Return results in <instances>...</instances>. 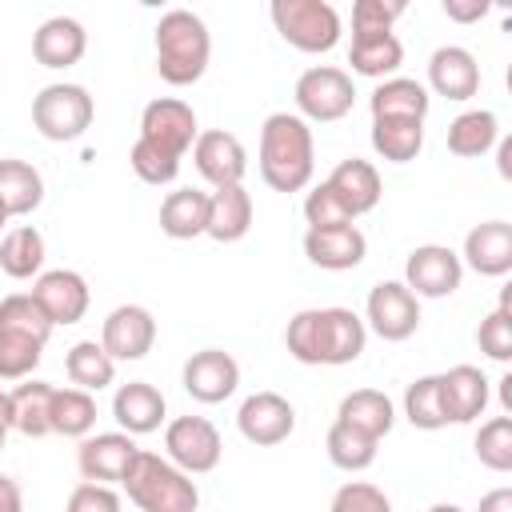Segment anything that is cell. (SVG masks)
<instances>
[{
  "label": "cell",
  "mask_w": 512,
  "mask_h": 512,
  "mask_svg": "<svg viewBox=\"0 0 512 512\" xmlns=\"http://www.w3.org/2000/svg\"><path fill=\"white\" fill-rule=\"evenodd\" d=\"M196 136H200V128H196L192 104H184L176 96H160V100L144 104V112H140V136L136 140H144V144H152V148L184 160V152L196 144Z\"/></svg>",
  "instance_id": "11"
},
{
  "label": "cell",
  "mask_w": 512,
  "mask_h": 512,
  "mask_svg": "<svg viewBox=\"0 0 512 512\" xmlns=\"http://www.w3.org/2000/svg\"><path fill=\"white\" fill-rule=\"evenodd\" d=\"M476 344L488 360L496 364H508L512 360V288L500 292V304L480 320L476 328Z\"/></svg>",
  "instance_id": "39"
},
{
  "label": "cell",
  "mask_w": 512,
  "mask_h": 512,
  "mask_svg": "<svg viewBox=\"0 0 512 512\" xmlns=\"http://www.w3.org/2000/svg\"><path fill=\"white\" fill-rule=\"evenodd\" d=\"M92 116H96V104L84 84H48L32 100V124L52 144L80 140L92 128Z\"/></svg>",
  "instance_id": "6"
},
{
  "label": "cell",
  "mask_w": 512,
  "mask_h": 512,
  "mask_svg": "<svg viewBox=\"0 0 512 512\" xmlns=\"http://www.w3.org/2000/svg\"><path fill=\"white\" fill-rule=\"evenodd\" d=\"M460 264H468L480 276H508L512 272V224L508 220H484L464 236Z\"/></svg>",
  "instance_id": "21"
},
{
  "label": "cell",
  "mask_w": 512,
  "mask_h": 512,
  "mask_svg": "<svg viewBox=\"0 0 512 512\" xmlns=\"http://www.w3.org/2000/svg\"><path fill=\"white\" fill-rule=\"evenodd\" d=\"M348 64H352V72H356V76L388 80V76H396V68L404 64V44L396 40V32H380V36H352Z\"/></svg>",
  "instance_id": "31"
},
{
  "label": "cell",
  "mask_w": 512,
  "mask_h": 512,
  "mask_svg": "<svg viewBox=\"0 0 512 512\" xmlns=\"http://www.w3.org/2000/svg\"><path fill=\"white\" fill-rule=\"evenodd\" d=\"M328 512H392V500L368 480H348L344 488H336Z\"/></svg>",
  "instance_id": "45"
},
{
  "label": "cell",
  "mask_w": 512,
  "mask_h": 512,
  "mask_svg": "<svg viewBox=\"0 0 512 512\" xmlns=\"http://www.w3.org/2000/svg\"><path fill=\"white\" fill-rule=\"evenodd\" d=\"M296 116L308 120V124H332V120H344L356 104V88H352V76L336 64H316L308 72H300L296 80Z\"/></svg>",
  "instance_id": "7"
},
{
  "label": "cell",
  "mask_w": 512,
  "mask_h": 512,
  "mask_svg": "<svg viewBox=\"0 0 512 512\" xmlns=\"http://www.w3.org/2000/svg\"><path fill=\"white\" fill-rule=\"evenodd\" d=\"M496 384H500V408H504V416H512V372H504Z\"/></svg>",
  "instance_id": "52"
},
{
  "label": "cell",
  "mask_w": 512,
  "mask_h": 512,
  "mask_svg": "<svg viewBox=\"0 0 512 512\" xmlns=\"http://www.w3.org/2000/svg\"><path fill=\"white\" fill-rule=\"evenodd\" d=\"M404 416L412 428L420 432H436L444 428V404H440V376H416L404 392Z\"/></svg>",
  "instance_id": "40"
},
{
  "label": "cell",
  "mask_w": 512,
  "mask_h": 512,
  "mask_svg": "<svg viewBox=\"0 0 512 512\" xmlns=\"http://www.w3.org/2000/svg\"><path fill=\"white\" fill-rule=\"evenodd\" d=\"M320 316L324 308H304L288 320L284 328V344H288V356L300 360V364H320Z\"/></svg>",
  "instance_id": "42"
},
{
  "label": "cell",
  "mask_w": 512,
  "mask_h": 512,
  "mask_svg": "<svg viewBox=\"0 0 512 512\" xmlns=\"http://www.w3.org/2000/svg\"><path fill=\"white\" fill-rule=\"evenodd\" d=\"M268 16L296 52L320 56L340 44V12L328 0H272Z\"/></svg>",
  "instance_id": "5"
},
{
  "label": "cell",
  "mask_w": 512,
  "mask_h": 512,
  "mask_svg": "<svg viewBox=\"0 0 512 512\" xmlns=\"http://www.w3.org/2000/svg\"><path fill=\"white\" fill-rule=\"evenodd\" d=\"M236 428L248 444L256 448H272V444H284L296 428V408L280 396V392H252L240 412H236Z\"/></svg>",
  "instance_id": "13"
},
{
  "label": "cell",
  "mask_w": 512,
  "mask_h": 512,
  "mask_svg": "<svg viewBox=\"0 0 512 512\" xmlns=\"http://www.w3.org/2000/svg\"><path fill=\"white\" fill-rule=\"evenodd\" d=\"M496 168H500V176H504V180L512 176V140H508V136H500V140H496Z\"/></svg>",
  "instance_id": "51"
},
{
  "label": "cell",
  "mask_w": 512,
  "mask_h": 512,
  "mask_svg": "<svg viewBox=\"0 0 512 512\" xmlns=\"http://www.w3.org/2000/svg\"><path fill=\"white\" fill-rule=\"evenodd\" d=\"M128 500L140 512H196L200 508V488L188 472H180L168 456L156 452H136L128 476L120 480Z\"/></svg>",
  "instance_id": "4"
},
{
  "label": "cell",
  "mask_w": 512,
  "mask_h": 512,
  "mask_svg": "<svg viewBox=\"0 0 512 512\" xmlns=\"http://www.w3.org/2000/svg\"><path fill=\"white\" fill-rule=\"evenodd\" d=\"M208 224V192L196 188H176L160 204V232L172 240H196L204 236Z\"/></svg>",
  "instance_id": "30"
},
{
  "label": "cell",
  "mask_w": 512,
  "mask_h": 512,
  "mask_svg": "<svg viewBox=\"0 0 512 512\" xmlns=\"http://www.w3.org/2000/svg\"><path fill=\"white\" fill-rule=\"evenodd\" d=\"M88 52V32L76 16H48L32 32V56L44 68H72Z\"/></svg>",
  "instance_id": "23"
},
{
  "label": "cell",
  "mask_w": 512,
  "mask_h": 512,
  "mask_svg": "<svg viewBox=\"0 0 512 512\" xmlns=\"http://www.w3.org/2000/svg\"><path fill=\"white\" fill-rule=\"evenodd\" d=\"M52 396L56 384L44 380H24L20 388H12V428L24 432L28 440H40L52 432Z\"/></svg>",
  "instance_id": "32"
},
{
  "label": "cell",
  "mask_w": 512,
  "mask_h": 512,
  "mask_svg": "<svg viewBox=\"0 0 512 512\" xmlns=\"http://www.w3.org/2000/svg\"><path fill=\"white\" fill-rule=\"evenodd\" d=\"M44 268V236L32 224H20L12 232H4L0 240V272L12 280H32Z\"/></svg>",
  "instance_id": "35"
},
{
  "label": "cell",
  "mask_w": 512,
  "mask_h": 512,
  "mask_svg": "<svg viewBox=\"0 0 512 512\" xmlns=\"http://www.w3.org/2000/svg\"><path fill=\"white\" fill-rule=\"evenodd\" d=\"M128 164H132V172H136L144 184H156V188H160V184H172V180L180 176V160L168 156V152H160V148H152V144H144V140L132 144Z\"/></svg>",
  "instance_id": "44"
},
{
  "label": "cell",
  "mask_w": 512,
  "mask_h": 512,
  "mask_svg": "<svg viewBox=\"0 0 512 512\" xmlns=\"http://www.w3.org/2000/svg\"><path fill=\"white\" fill-rule=\"evenodd\" d=\"M368 344V328L352 308H324L320 316V364H352Z\"/></svg>",
  "instance_id": "25"
},
{
  "label": "cell",
  "mask_w": 512,
  "mask_h": 512,
  "mask_svg": "<svg viewBox=\"0 0 512 512\" xmlns=\"http://www.w3.org/2000/svg\"><path fill=\"white\" fill-rule=\"evenodd\" d=\"M52 336V320L32 300V292H16L0 300V380H28L44 356Z\"/></svg>",
  "instance_id": "3"
},
{
  "label": "cell",
  "mask_w": 512,
  "mask_h": 512,
  "mask_svg": "<svg viewBox=\"0 0 512 512\" xmlns=\"http://www.w3.org/2000/svg\"><path fill=\"white\" fill-rule=\"evenodd\" d=\"M92 424H96V400H92V392L56 388V396H52V432L56 436L84 440V436H92Z\"/></svg>",
  "instance_id": "37"
},
{
  "label": "cell",
  "mask_w": 512,
  "mask_h": 512,
  "mask_svg": "<svg viewBox=\"0 0 512 512\" xmlns=\"http://www.w3.org/2000/svg\"><path fill=\"white\" fill-rule=\"evenodd\" d=\"M0 512H24V496L12 476H0Z\"/></svg>",
  "instance_id": "49"
},
{
  "label": "cell",
  "mask_w": 512,
  "mask_h": 512,
  "mask_svg": "<svg viewBox=\"0 0 512 512\" xmlns=\"http://www.w3.org/2000/svg\"><path fill=\"white\" fill-rule=\"evenodd\" d=\"M364 328H372L388 344H400V340L416 336V328H420V300L404 288V280H380L368 292Z\"/></svg>",
  "instance_id": "10"
},
{
  "label": "cell",
  "mask_w": 512,
  "mask_h": 512,
  "mask_svg": "<svg viewBox=\"0 0 512 512\" xmlns=\"http://www.w3.org/2000/svg\"><path fill=\"white\" fill-rule=\"evenodd\" d=\"M180 380H184V392H188L192 400H200V404H220V400H228V396L240 388V364H236V356L224 352V348H200V352H192V356L184 360Z\"/></svg>",
  "instance_id": "12"
},
{
  "label": "cell",
  "mask_w": 512,
  "mask_h": 512,
  "mask_svg": "<svg viewBox=\"0 0 512 512\" xmlns=\"http://www.w3.org/2000/svg\"><path fill=\"white\" fill-rule=\"evenodd\" d=\"M0 204H4L8 220L12 216H32L44 204V176L28 160L4 156L0 160Z\"/></svg>",
  "instance_id": "29"
},
{
  "label": "cell",
  "mask_w": 512,
  "mask_h": 512,
  "mask_svg": "<svg viewBox=\"0 0 512 512\" xmlns=\"http://www.w3.org/2000/svg\"><path fill=\"white\" fill-rule=\"evenodd\" d=\"M4 224H8V212H4V204H0V228H4Z\"/></svg>",
  "instance_id": "55"
},
{
  "label": "cell",
  "mask_w": 512,
  "mask_h": 512,
  "mask_svg": "<svg viewBox=\"0 0 512 512\" xmlns=\"http://www.w3.org/2000/svg\"><path fill=\"white\" fill-rule=\"evenodd\" d=\"M428 512H464V508H460V504H432Z\"/></svg>",
  "instance_id": "54"
},
{
  "label": "cell",
  "mask_w": 512,
  "mask_h": 512,
  "mask_svg": "<svg viewBox=\"0 0 512 512\" xmlns=\"http://www.w3.org/2000/svg\"><path fill=\"white\" fill-rule=\"evenodd\" d=\"M372 148L388 164H408L424 148V120H372Z\"/></svg>",
  "instance_id": "36"
},
{
  "label": "cell",
  "mask_w": 512,
  "mask_h": 512,
  "mask_svg": "<svg viewBox=\"0 0 512 512\" xmlns=\"http://www.w3.org/2000/svg\"><path fill=\"white\" fill-rule=\"evenodd\" d=\"M460 280H464V264L460 252H452L448 244H420L404 260V288L416 300H444L460 288Z\"/></svg>",
  "instance_id": "9"
},
{
  "label": "cell",
  "mask_w": 512,
  "mask_h": 512,
  "mask_svg": "<svg viewBox=\"0 0 512 512\" xmlns=\"http://www.w3.org/2000/svg\"><path fill=\"white\" fill-rule=\"evenodd\" d=\"M496 140H500V120L488 108H468L448 124V152H456L464 160H476V156L492 152Z\"/></svg>",
  "instance_id": "33"
},
{
  "label": "cell",
  "mask_w": 512,
  "mask_h": 512,
  "mask_svg": "<svg viewBox=\"0 0 512 512\" xmlns=\"http://www.w3.org/2000/svg\"><path fill=\"white\" fill-rule=\"evenodd\" d=\"M32 300L44 308V316L52 320V328L60 324H80L88 304H92V292H88V280L72 268H52V272H40L36 284H32Z\"/></svg>",
  "instance_id": "15"
},
{
  "label": "cell",
  "mask_w": 512,
  "mask_h": 512,
  "mask_svg": "<svg viewBox=\"0 0 512 512\" xmlns=\"http://www.w3.org/2000/svg\"><path fill=\"white\" fill-rule=\"evenodd\" d=\"M428 88L436 96H444V100H456V104L472 100L480 92V64H476V56L468 48H460V44L436 48L428 56Z\"/></svg>",
  "instance_id": "18"
},
{
  "label": "cell",
  "mask_w": 512,
  "mask_h": 512,
  "mask_svg": "<svg viewBox=\"0 0 512 512\" xmlns=\"http://www.w3.org/2000/svg\"><path fill=\"white\" fill-rule=\"evenodd\" d=\"M440 12L448 20H456V24H476V20H484L492 12V4L488 0H444Z\"/></svg>",
  "instance_id": "48"
},
{
  "label": "cell",
  "mask_w": 512,
  "mask_h": 512,
  "mask_svg": "<svg viewBox=\"0 0 512 512\" xmlns=\"http://www.w3.org/2000/svg\"><path fill=\"white\" fill-rule=\"evenodd\" d=\"M192 164H196V172H200L212 188H232V184H244L248 152H244V144H240L236 132L208 128V132H200L196 144H192Z\"/></svg>",
  "instance_id": "14"
},
{
  "label": "cell",
  "mask_w": 512,
  "mask_h": 512,
  "mask_svg": "<svg viewBox=\"0 0 512 512\" xmlns=\"http://www.w3.org/2000/svg\"><path fill=\"white\" fill-rule=\"evenodd\" d=\"M4 440H8V428H0V452H4Z\"/></svg>",
  "instance_id": "56"
},
{
  "label": "cell",
  "mask_w": 512,
  "mask_h": 512,
  "mask_svg": "<svg viewBox=\"0 0 512 512\" xmlns=\"http://www.w3.org/2000/svg\"><path fill=\"white\" fill-rule=\"evenodd\" d=\"M408 12L404 0H356L352 4V36H380Z\"/></svg>",
  "instance_id": "43"
},
{
  "label": "cell",
  "mask_w": 512,
  "mask_h": 512,
  "mask_svg": "<svg viewBox=\"0 0 512 512\" xmlns=\"http://www.w3.org/2000/svg\"><path fill=\"white\" fill-rule=\"evenodd\" d=\"M324 184L340 196V204L348 208V216H352V220H356V216H364V212H372V208L380 204V196H384V184H380L376 164H372V160H360V156L340 160Z\"/></svg>",
  "instance_id": "24"
},
{
  "label": "cell",
  "mask_w": 512,
  "mask_h": 512,
  "mask_svg": "<svg viewBox=\"0 0 512 512\" xmlns=\"http://www.w3.org/2000/svg\"><path fill=\"white\" fill-rule=\"evenodd\" d=\"M368 108H372V120H424L432 108V96L420 80L388 76L372 88Z\"/></svg>",
  "instance_id": "26"
},
{
  "label": "cell",
  "mask_w": 512,
  "mask_h": 512,
  "mask_svg": "<svg viewBox=\"0 0 512 512\" xmlns=\"http://www.w3.org/2000/svg\"><path fill=\"white\" fill-rule=\"evenodd\" d=\"M476 512H512V488H492V492H484Z\"/></svg>",
  "instance_id": "50"
},
{
  "label": "cell",
  "mask_w": 512,
  "mask_h": 512,
  "mask_svg": "<svg viewBox=\"0 0 512 512\" xmlns=\"http://www.w3.org/2000/svg\"><path fill=\"white\" fill-rule=\"evenodd\" d=\"M136 440L128 432H96L84 436L76 448V468L92 484H120L136 460Z\"/></svg>",
  "instance_id": "17"
},
{
  "label": "cell",
  "mask_w": 512,
  "mask_h": 512,
  "mask_svg": "<svg viewBox=\"0 0 512 512\" xmlns=\"http://www.w3.org/2000/svg\"><path fill=\"white\" fill-rule=\"evenodd\" d=\"M156 344V320L144 304H120L104 316L100 348L112 360H144Z\"/></svg>",
  "instance_id": "16"
},
{
  "label": "cell",
  "mask_w": 512,
  "mask_h": 512,
  "mask_svg": "<svg viewBox=\"0 0 512 512\" xmlns=\"http://www.w3.org/2000/svg\"><path fill=\"white\" fill-rule=\"evenodd\" d=\"M324 448H328V460L340 472H364V468H372L380 440H372V436H364V432H356V428H348V424L336 420L328 428V444Z\"/></svg>",
  "instance_id": "38"
},
{
  "label": "cell",
  "mask_w": 512,
  "mask_h": 512,
  "mask_svg": "<svg viewBox=\"0 0 512 512\" xmlns=\"http://www.w3.org/2000/svg\"><path fill=\"white\" fill-rule=\"evenodd\" d=\"M336 420L356 428V432H364V436H372V440H384L392 432V424H396V408L380 388H356V392H348L340 400Z\"/></svg>",
  "instance_id": "28"
},
{
  "label": "cell",
  "mask_w": 512,
  "mask_h": 512,
  "mask_svg": "<svg viewBox=\"0 0 512 512\" xmlns=\"http://www.w3.org/2000/svg\"><path fill=\"white\" fill-rule=\"evenodd\" d=\"M0 428H12V392H0Z\"/></svg>",
  "instance_id": "53"
},
{
  "label": "cell",
  "mask_w": 512,
  "mask_h": 512,
  "mask_svg": "<svg viewBox=\"0 0 512 512\" xmlns=\"http://www.w3.org/2000/svg\"><path fill=\"white\" fill-rule=\"evenodd\" d=\"M64 372L80 392H104L116 380V360L100 348V340H76L64 356Z\"/></svg>",
  "instance_id": "34"
},
{
  "label": "cell",
  "mask_w": 512,
  "mask_h": 512,
  "mask_svg": "<svg viewBox=\"0 0 512 512\" xmlns=\"http://www.w3.org/2000/svg\"><path fill=\"white\" fill-rule=\"evenodd\" d=\"M208 60H212L208 24L188 8L164 12L156 24V72H160V80L172 88H188L208 72Z\"/></svg>",
  "instance_id": "2"
},
{
  "label": "cell",
  "mask_w": 512,
  "mask_h": 512,
  "mask_svg": "<svg viewBox=\"0 0 512 512\" xmlns=\"http://www.w3.org/2000/svg\"><path fill=\"white\" fill-rule=\"evenodd\" d=\"M304 256L324 268V272H348L356 264H364L368 256V240L356 224H340V228H308L304 232Z\"/></svg>",
  "instance_id": "20"
},
{
  "label": "cell",
  "mask_w": 512,
  "mask_h": 512,
  "mask_svg": "<svg viewBox=\"0 0 512 512\" xmlns=\"http://www.w3.org/2000/svg\"><path fill=\"white\" fill-rule=\"evenodd\" d=\"M304 220H308V228H340V224H352L348 208L340 204V196L328 184H316L304 196Z\"/></svg>",
  "instance_id": "46"
},
{
  "label": "cell",
  "mask_w": 512,
  "mask_h": 512,
  "mask_svg": "<svg viewBox=\"0 0 512 512\" xmlns=\"http://www.w3.org/2000/svg\"><path fill=\"white\" fill-rule=\"evenodd\" d=\"M164 456L188 472V476H204L220 464L224 456V440L216 432L212 420L204 416H176L168 428H164Z\"/></svg>",
  "instance_id": "8"
},
{
  "label": "cell",
  "mask_w": 512,
  "mask_h": 512,
  "mask_svg": "<svg viewBox=\"0 0 512 512\" xmlns=\"http://www.w3.org/2000/svg\"><path fill=\"white\" fill-rule=\"evenodd\" d=\"M488 376L476 364H456L440 376V404H444V420L448 424H472L484 416L488 408Z\"/></svg>",
  "instance_id": "19"
},
{
  "label": "cell",
  "mask_w": 512,
  "mask_h": 512,
  "mask_svg": "<svg viewBox=\"0 0 512 512\" xmlns=\"http://www.w3.org/2000/svg\"><path fill=\"white\" fill-rule=\"evenodd\" d=\"M64 512H120V496L112 484H76L72 496H68V508Z\"/></svg>",
  "instance_id": "47"
},
{
  "label": "cell",
  "mask_w": 512,
  "mask_h": 512,
  "mask_svg": "<svg viewBox=\"0 0 512 512\" xmlns=\"http://www.w3.org/2000/svg\"><path fill=\"white\" fill-rule=\"evenodd\" d=\"M316 172V140L296 112H272L260 128V176L272 192H300Z\"/></svg>",
  "instance_id": "1"
},
{
  "label": "cell",
  "mask_w": 512,
  "mask_h": 512,
  "mask_svg": "<svg viewBox=\"0 0 512 512\" xmlns=\"http://www.w3.org/2000/svg\"><path fill=\"white\" fill-rule=\"evenodd\" d=\"M164 412H168L164 392H160L156 384H148V380H128V384H120L116 396H112V420H116L120 432H128V436H148V432H156V428L164 424Z\"/></svg>",
  "instance_id": "22"
},
{
  "label": "cell",
  "mask_w": 512,
  "mask_h": 512,
  "mask_svg": "<svg viewBox=\"0 0 512 512\" xmlns=\"http://www.w3.org/2000/svg\"><path fill=\"white\" fill-rule=\"evenodd\" d=\"M476 460L492 472H512V416H492L480 424L476 440Z\"/></svg>",
  "instance_id": "41"
},
{
  "label": "cell",
  "mask_w": 512,
  "mask_h": 512,
  "mask_svg": "<svg viewBox=\"0 0 512 512\" xmlns=\"http://www.w3.org/2000/svg\"><path fill=\"white\" fill-rule=\"evenodd\" d=\"M252 228V196L244 192V184L232 188H212L208 192V224L204 236L220 240V244H236L244 240Z\"/></svg>",
  "instance_id": "27"
}]
</instances>
